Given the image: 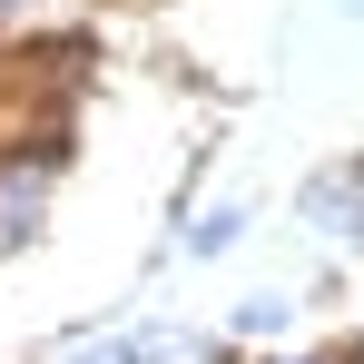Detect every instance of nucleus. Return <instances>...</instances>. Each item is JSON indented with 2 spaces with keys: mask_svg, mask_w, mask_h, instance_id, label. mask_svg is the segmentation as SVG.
<instances>
[{
  "mask_svg": "<svg viewBox=\"0 0 364 364\" xmlns=\"http://www.w3.org/2000/svg\"><path fill=\"white\" fill-rule=\"evenodd\" d=\"M305 217H315L335 246H364V178H315L305 187Z\"/></svg>",
  "mask_w": 364,
  "mask_h": 364,
  "instance_id": "obj_1",
  "label": "nucleus"
},
{
  "mask_svg": "<svg viewBox=\"0 0 364 364\" xmlns=\"http://www.w3.org/2000/svg\"><path fill=\"white\" fill-rule=\"evenodd\" d=\"M40 187H50V168H0V237H20L40 217Z\"/></svg>",
  "mask_w": 364,
  "mask_h": 364,
  "instance_id": "obj_2",
  "label": "nucleus"
},
{
  "mask_svg": "<svg viewBox=\"0 0 364 364\" xmlns=\"http://www.w3.org/2000/svg\"><path fill=\"white\" fill-rule=\"evenodd\" d=\"M355 10H364V0H355Z\"/></svg>",
  "mask_w": 364,
  "mask_h": 364,
  "instance_id": "obj_4",
  "label": "nucleus"
},
{
  "mask_svg": "<svg viewBox=\"0 0 364 364\" xmlns=\"http://www.w3.org/2000/svg\"><path fill=\"white\" fill-rule=\"evenodd\" d=\"M187 345H89V355H69V364H178Z\"/></svg>",
  "mask_w": 364,
  "mask_h": 364,
  "instance_id": "obj_3",
  "label": "nucleus"
}]
</instances>
